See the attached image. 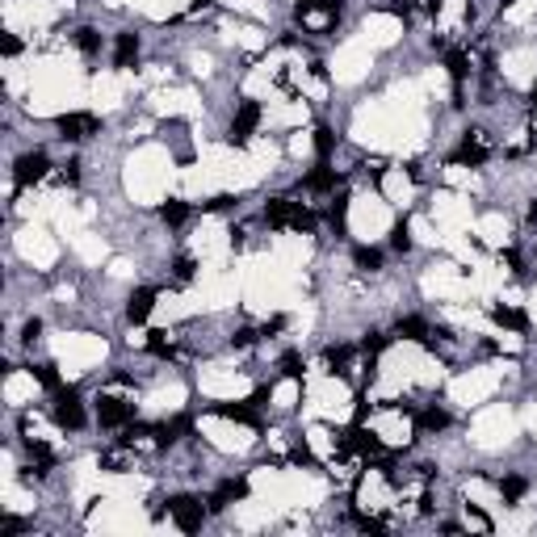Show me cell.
<instances>
[{
	"label": "cell",
	"instance_id": "obj_8",
	"mask_svg": "<svg viewBox=\"0 0 537 537\" xmlns=\"http://www.w3.org/2000/svg\"><path fill=\"white\" fill-rule=\"evenodd\" d=\"M487 155H491V147H487V134H483V130H466V139H462V151H458L454 160H458V164H475V168H479Z\"/></svg>",
	"mask_w": 537,
	"mask_h": 537
},
{
	"label": "cell",
	"instance_id": "obj_13",
	"mask_svg": "<svg viewBox=\"0 0 537 537\" xmlns=\"http://www.w3.org/2000/svg\"><path fill=\"white\" fill-rule=\"evenodd\" d=\"M307 189H315V193H332V189H336V168H328V160H319V164L311 168V176H307Z\"/></svg>",
	"mask_w": 537,
	"mask_h": 537
},
{
	"label": "cell",
	"instance_id": "obj_12",
	"mask_svg": "<svg viewBox=\"0 0 537 537\" xmlns=\"http://www.w3.org/2000/svg\"><path fill=\"white\" fill-rule=\"evenodd\" d=\"M151 307H155V290H134L130 302H126V319L130 323H143L151 315Z\"/></svg>",
	"mask_w": 537,
	"mask_h": 537
},
{
	"label": "cell",
	"instance_id": "obj_10",
	"mask_svg": "<svg viewBox=\"0 0 537 537\" xmlns=\"http://www.w3.org/2000/svg\"><path fill=\"white\" fill-rule=\"evenodd\" d=\"M134 59H139V34L134 29H122L118 42H113V63L118 67H130Z\"/></svg>",
	"mask_w": 537,
	"mask_h": 537
},
{
	"label": "cell",
	"instance_id": "obj_18",
	"mask_svg": "<svg viewBox=\"0 0 537 537\" xmlns=\"http://www.w3.org/2000/svg\"><path fill=\"white\" fill-rule=\"evenodd\" d=\"M160 218H164V223H168V227H181V223H185V218H189V206H185V202H181V197H168V202H164V206H160Z\"/></svg>",
	"mask_w": 537,
	"mask_h": 537
},
{
	"label": "cell",
	"instance_id": "obj_40",
	"mask_svg": "<svg viewBox=\"0 0 537 537\" xmlns=\"http://www.w3.org/2000/svg\"><path fill=\"white\" fill-rule=\"evenodd\" d=\"M248 403H252V407H265V403H269V386H256V391H252V399H248Z\"/></svg>",
	"mask_w": 537,
	"mask_h": 537
},
{
	"label": "cell",
	"instance_id": "obj_28",
	"mask_svg": "<svg viewBox=\"0 0 537 537\" xmlns=\"http://www.w3.org/2000/svg\"><path fill=\"white\" fill-rule=\"evenodd\" d=\"M344 214H349V197H336L332 210H328V223H332L336 231H344Z\"/></svg>",
	"mask_w": 537,
	"mask_h": 537
},
{
	"label": "cell",
	"instance_id": "obj_25",
	"mask_svg": "<svg viewBox=\"0 0 537 537\" xmlns=\"http://www.w3.org/2000/svg\"><path fill=\"white\" fill-rule=\"evenodd\" d=\"M391 248H395V252H412V235H407V218H399V223H395V231H391Z\"/></svg>",
	"mask_w": 537,
	"mask_h": 537
},
{
	"label": "cell",
	"instance_id": "obj_41",
	"mask_svg": "<svg viewBox=\"0 0 537 537\" xmlns=\"http://www.w3.org/2000/svg\"><path fill=\"white\" fill-rule=\"evenodd\" d=\"M17 50H21V42L13 34H4V55H17Z\"/></svg>",
	"mask_w": 537,
	"mask_h": 537
},
{
	"label": "cell",
	"instance_id": "obj_20",
	"mask_svg": "<svg viewBox=\"0 0 537 537\" xmlns=\"http://www.w3.org/2000/svg\"><path fill=\"white\" fill-rule=\"evenodd\" d=\"M29 458H34V466H38V475H50L55 470V454L42 445V441H29Z\"/></svg>",
	"mask_w": 537,
	"mask_h": 537
},
{
	"label": "cell",
	"instance_id": "obj_35",
	"mask_svg": "<svg viewBox=\"0 0 537 537\" xmlns=\"http://www.w3.org/2000/svg\"><path fill=\"white\" fill-rule=\"evenodd\" d=\"M231 206H235V197H231V193H218V197H210V202H206V210H231Z\"/></svg>",
	"mask_w": 537,
	"mask_h": 537
},
{
	"label": "cell",
	"instance_id": "obj_34",
	"mask_svg": "<svg viewBox=\"0 0 537 537\" xmlns=\"http://www.w3.org/2000/svg\"><path fill=\"white\" fill-rule=\"evenodd\" d=\"M357 525L365 533H386V521H378V517H357Z\"/></svg>",
	"mask_w": 537,
	"mask_h": 537
},
{
	"label": "cell",
	"instance_id": "obj_43",
	"mask_svg": "<svg viewBox=\"0 0 537 537\" xmlns=\"http://www.w3.org/2000/svg\"><path fill=\"white\" fill-rule=\"evenodd\" d=\"M529 105L537 109V80H533V88H529Z\"/></svg>",
	"mask_w": 537,
	"mask_h": 537
},
{
	"label": "cell",
	"instance_id": "obj_23",
	"mask_svg": "<svg viewBox=\"0 0 537 537\" xmlns=\"http://www.w3.org/2000/svg\"><path fill=\"white\" fill-rule=\"evenodd\" d=\"M164 336H168V332H147V349H151V357H160V361L172 357V344H168Z\"/></svg>",
	"mask_w": 537,
	"mask_h": 537
},
{
	"label": "cell",
	"instance_id": "obj_24",
	"mask_svg": "<svg viewBox=\"0 0 537 537\" xmlns=\"http://www.w3.org/2000/svg\"><path fill=\"white\" fill-rule=\"evenodd\" d=\"M500 496H504L508 504H517V500L525 496V479H517V475H508V479H500Z\"/></svg>",
	"mask_w": 537,
	"mask_h": 537
},
{
	"label": "cell",
	"instance_id": "obj_15",
	"mask_svg": "<svg viewBox=\"0 0 537 537\" xmlns=\"http://www.w3.org/2000/svg\"><path fill=\"white\" fill-rule=\"evenodd\" d=\"M491 319H496L500 328H512V332H525V328H529V315L517 311V307H491Z\"/></svg>",
	"mask_w": 537,
	"mask_h": 537
},
{
	"label": "cell",
	"instance_id": "obj_14",
	"mask_svg": "<svg viewBox=\"0 0 537 537\" xmlns=\"http://www.w3.org/2000/svg\"><path fill=\"white\" fill-rule=\"evenodd\" d=\"M214 416H223V420H235V424H252V428H260V416H256V407H244V403H218L214 407Z\"/></svg>",
	"mask_w": 537,
	"mask_h": 537
},
{
	"label": "cell",
	"instance_id": "obj_17",
	"mask_svg": "<svg viewBox=\"0 0 537 537\" xmlns=\"http://www.w3.org/2000/svg\"><path fill=\"white\" fill-rule=\"evenodd\" d=\"M416 424H420L424 433H445V428H449V412H441V407H424V412L416 416Z\"/></svg>",
	"mask_w": 537,
	"mask_h": 537
},
{
	"label": "cell",
	"instance_id": "obj_38",
	"mask_svg": "<svg viewBox=\"0 0 537 537\" xmlns=\"http://www.w3.org/2000/svg\"><path fill=\"white\" fill-rule=\"evenodd\" d=\"M176 277H181V281H189V277H193V260H189V256H181V260H176Z\"/></svg>",
	"mask_w": 537,
	"mask_h": 537
},
{
	"label": "cell",
	"instance_id": "obj_2",
	"mask_svg": "<svg viewBox=\"0 0 537 537\" xmlns=\"http://www.w3.org/2000/svg\"><path fill=\"white\" fill-rule=\"evenodd\" d=\"M168 512H172V521H176L181 533H197L206 525V508H202L197 496H172L168 500Z\"/></svg>",
	"mask_w": 537,
	"mask_h": 537
},
{
	"label": "cell",
	"instance_id": "obj_36",
	"mask_svg": "<svg viewBox=\"0 0 537 537\" xmlns=\"http://www.w3.org/2000/svg\"><path fill=\"white\" fill-rule=\"evenodd\" d=\"M38 332H42V319H29V323L21 328V340H25V344H34V340H38Z\"/></svg>",
	"mask_w": 537,
	"mask_h": 537
},
{
	"label": "cell",
	"instance_id": "obj_19",
	"mask_svg": "<svg viewBox=\"0 0 537 537\" xmlns=\"http://www.w3.org/2000/svg\"><path fill=\"white\" fill-rule=\"evenodd\" d=\"M323 361L332 365V374H349V361H353V349H349V344H332V349L323 353Z\"/></svg>",
	"mask_w": 537,
	"mask_h": 537
},
{
	"label": "cell",
	"instance_id": "obj_4",
	"mask_svg": "<svg viewBox=\"0 0 537 537\" xmlns=\"http://www.w3.org/2000/svg\"><path fill=\"white\" fill-rule=\"evenodd\" d=\"M256 122H260V105L256 101H244L239 109H235V122H231V130H227V139L239 147V143H248L252 139V130H256Z\"/></svg>",
	"mask_w": 537,
	"mask_h": 537
},
{
	"label": "cell",
	"instance_id": "obj_16",
	"mask_svg": "<svg viewBox=\"0 0 537 537\" xmlns=\"http://www.w3.org/2000/svg\"><path fill=\"white\" fill-rule=\"evenodd\" d=\"M395 332H399L403 340H416V344H428V323H424L420 315H407V319H399V323H395Z\"/></svg>",
	"mask_w": 537,
	"mask_h": 537
},
{
	"label": "cell",
	"instance_id": "obj_9",
	"mask_svg": "<svg viewBox=\"0 0 537 537\" xmlns=\"http://www.w3.org/2000/svg\"><path fill=\"white\" fill-rule=\"evenodd\" d=\"M235 500H248V479H227V483H218V491L210 496V512H223V508L235 504Z\"/></svg>",
	"mask_w": 537,
	"mask_h": 537
},
{
	"label": "cell",
	"instance_id": "obj_42",
	"mask_svg": "<svg viewBox=\"0 0 537 537\" xmlns=\"http://www.w3.org/2000/svg\"><path fill=\"white\" fill-rule=\"evenodd\" d=\"M529 223H537V197L529 202Z\"/></svg>",
	"mask_w": 537,
	"mask_h": 537
},
{
	"label": "cell",
	"instance_id": "obj_26",
	"mask_svg": "<svg viewBox=\"0 0 537 537\" xmlns=\"http://www.w3.org/2000/svg\"><path fill=\"white\" fill-rule=\"evenodd\" d=\"M34 378H38V382H42V386H46V391H59V386H63V382H59V374H55V365H50V361H42V365H34Z\"/></svg>",
	"mask_w": 537,
	"mask_h": 537
},
{
	"label": "cell",
	"instance_id": "obj_22",
	"mask_svg": "<svg viewBox=\"0 0 537 537\" xmlns=\"http://www.w3.org/2000/svg\"><path fill=\"white\" fill-rule=\"evenodd\" d=\"M76 46H80L84 55H97V50H101V34H97L92 25H84V29H76Z\"/></svg>",
	"mask_w": 537,
	"mask_h": 537
},
{
	"label": "cell",
	"instance_id": "obj_33",
	"mask_svg": "<svg viewBox=\"0 0 537 537\" xmlns=\"http://www.w3.org/2000/svg\"><path fill=\"white\" fill-rule=\"evenodd\" d=\"M59 181H63V185H76V181H80V164H76V160H67V164H63V172H59Z\"/></svg>",
	"mask_w": 537,
	"mask_h": 537
},
{
	"label": "cell",
	"instance_id": "obj_5",
	"mask_svg": "<svg viewBox=\"0 0 537 537\" xmlns=\"http://www.w3.org/2000/svg\"><path fill=\"white\" fill-rule=\"evenodd\" d=\"M46 168H50L46 151H25V155L13 164V181H17V185H34V181L46 176Z\"/></svg>",
	"mask_w": 537,
	"mask_h": 537
},
{
	"label": "cell",
	"instance_id": "obj_30",
	"mask_svg": "<svg viewBox=\"0 0 537 537\" xmlns=\"http://www.w3.org/2000/svg\"><path fill=\"white\" fill-rule=\"evenodd\" d=\"M386 344H391V336H386V332H370V336H365V340H361V349H365V353H370V357H374V353H382V349H386Z\"/></svg>",
	"mask_w": 537,
	"mask_h": 537
},
{
	"label": "cell",
	"instance_id": "obj_7",
	"mask_svg": "<svg viewBox=\"0 0 537 537\" xmlns=\"http://www.w3.org/2000/svg\"><path fill=\"white\" fill-rule=\"evenodd\" d=\"M130 416H134V403H122V399H97V420H101L105 428H122V424H130Z\"/></svg>",
	"mask_w": 537,
	"mask_h": 537
},
{
	"label": "cell",
	"instance_id": "obj_31",
	"mask_svg": "<svg viewBox=\"0 0 537 537\" xmlns=\"http://www.w3.org/2000/svg\"><path fill=\"white\" fill-rule=\"evenodd\" d=\"M466 521H470L475 529H483V533H491V521H487V512H479L475 504H466Z\"/></svg>",
	"mask_w": 537,
	"mask_h": 537
},
{
	"label": "cell",
	"instance_id": "obj_21",
	"mask_svg": "<svg viewBox=\"0 0 537 537\" xmlns=\"http://www.w3.org/2000/svg\"><path fill=\"white\" fill-rule=\"evenodd\" d=\"M353 260H357V269H365V273L382 269V252H378V248H365V244H361L357 252H353Z\"/></svg>",
	"mask_w": 537,
	"mask_h": 537
},
{
	"label": "cell",
	"instance_id": "obj_32",
	"mask_svg": "<svg viewBox=\"0 0 537 537\" xmlns=\"http://www.w3.org/2000/svg\"><path fill=\"white\" fill-rule=\"evenodd\" d=\"M252 340H256V332H252V328H239V332L231 336V349H252Z\"/></svg>",
	"mask_w": 537,
	"mask_h": 537
},
{
	"label": "cell",
	"instance_id": "obj_37",
	"mask_svg": "<svg viewBox=\"0 0 537 537\" xmlns=\"http://www.w3.org/2000/svg\"><path fill=\"white\" fill-rule=\"evenodd\" d=\"M25 529V521H17V517H0V533H21Z\"/></svg>",
	"mask_w": 537,
	"mask_h": 537
},
{
	"label": "cell",
	"instance_id": "obj_27",
	"mask_svg": "<svg viewBox=\"0 0 537 537\" xmlns=\"http://www.w3.org/2000/svg\"><path fill=\"white\" fill-rule=\"evenodd\" d=\"M332 143H336V134H332L328 126H319V130H315V151H319V160L332 155Z\"/></svg>",
	"mask_w": 537,
	"mask_h": 537
},
{
	"label": "cell",
	"instance_id": "obj_3",
	"mask_svg": "<svg viewBox=\"0 0 537 537\" xmlns=\"http://www.w3.org/2000/svg\"><path fill=\"white\" fill-rule=\"evenodd\" d=\"M55 420H59L63 428H71V433L84 428L88 416H84V403H80V395H76L71 386H59V391H55Z\"/></svg>",
	"mask_w": 537,
	"mask_h": 537
},
{
	"label": "cell",
	"instance_id": "obj_29",
	"mask_svg": "<svg viewBox=\"0 0 537 537\" xmlns=\"http://www.w3.org/2000/svg\"><path fill=\"white\" fill-rule=\"evenodd\" d=\"M302 370H307V365H302V357H298V353H286V357H281V374H286V378H294V382H298V378H302Z\"/></svg>",
	"mask_w": 537,
	"mask_h": 537
},
{
	"label": "cell",
	"instance_id": "obj_6",
	"mask_svg": "<svg viewBox=\"0 0 537 537\" xmlns=\"http://www.w3.org/2000/svg\"><path fill=\"white\" fill-rule=\"evenodd\" d=\"M55 126H59V134H63V139H71V143H80V139H88V134H97V130H101V122H97L92 113H63Z\"/></svg>",
	"mask_w": 537,
	"mask_h": 537
},
{
	"label": "cell",
	"instance_id": "obj_1",
	"mask_svg": "<svg viewBox=\"0 0 537 537\" xmlns=\"http://www.w3.org/2000/svg\"><path fill=\"white\" fill-rule=\"evenodd\" d=\"M265 223L269 227H294V231H311L315 227V214L298 202H286V197H273L265 206Z\"/></svg>",
	"mask_w": 537,
	"mask_h": 537
},
{
	"label": "cell",
	"instance_id": "obj_39",
	"mask_svg": "<svg viewBox=\"0 0 537 537\" xmlns=\"http://www.w3.org/2000/svg\"><path fill=\"white\" fill-rule=\"evenodd\" d=\"M286 328V315H277V319H269L265 328H260V336H273V332H281Z\"/></svg>",
	"mask_w": 537,
	"mask_h": 537
},
{
	"label": "cell",
	"instance_id": "obj_11",
	"mask_svg": "<svg viewBox=\"0 0 537 537\" xmlns=\"http://www.w3.org/2000/svg\"><path fill=\"white\" fill-rule=\"evenodd\" d=\"M340 4L344 0H298V21H311L315 13H323V17H332V21H340Z\"/></svg>",
	"mask_w": 537,
	"mask_h": 537
}]
</instances>
